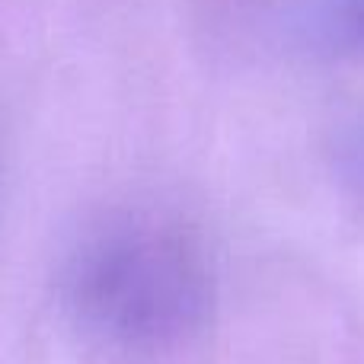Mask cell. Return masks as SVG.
Returning <instances> with one entry per match:
<instances>
[{
	"mask_svg": "<svg viewBox=\"0 0 364 364\" xmlns=\"http://www.w3.org/2000/svg\"><path fill=\"white\" fill-rule=\"evenodd\" d=\"M74 301L112 339L170 342L205 314V269L179 233L151 224L115 227L80 256Z\"/></svg>",
	"mask_w": 364,
	"mask_h": 364,
	"instance_id": "cell-1",
	"label": "cell"
},
{
	"mask_svg": "<svg viewBox=\"0 0 364 364\" xmlns=\"http://www.w3.org/2000/svg\"><path fill=\"white\" fill-rule=\"evenodd\" d=\"M320 29L329 42L364 51V0H329L320 13Z\"/></svg>",
	"mask_w": 364,
	"mask_h": 364,
	"instance_id": "cell-2",
	"label": "cell"
},
{
	"mask_svg": "<svg viewBox=\"0 0 364 364\" xmlns=\"http://www.w3.org/2000/svg\"><path fill=\"white\" fill-rule=\"evenodd\" d=\"M358 164L364 166V132H361V141H358Z\"/></svg>",
	"mask_w": 364,
	"mask_h": 364,
	"instance_id": "cell-3",
	"label": "cell"
}]
</instances>
